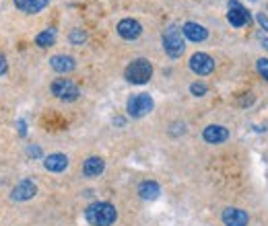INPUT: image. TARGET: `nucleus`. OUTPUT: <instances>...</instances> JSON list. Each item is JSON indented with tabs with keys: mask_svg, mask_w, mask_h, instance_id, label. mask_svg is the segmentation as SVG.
Masks as SVG:
<instances>
[{
	"mask_svg": "<svg viewBox=\"0 0 268 226\" xmlns=\"http://www.w3.org/2000/svg\"><path fill=\"white\" fill-rule=\"evenodd\" d=\"M182 33H184L190 41H204V39L208 37V31H206L202 25H198V23H186V25L182 27Z\"/></svg>",
	"mask_w": 268,
	"mask_h": 226,
	"instance_id": "ddd939ff",
	"label": "nucleus"
},
{
	"mask_svg": "<svg viewBox=\"0 0 268 226\" xmlns=\"http://www.w3.org/2000/svg\"><path fill=\"white\" fill-rule=\"evenodd\" d=\"M85 218L91 226H111L118 218V212L111 204L107 201H97V204H91L87 210H85Z\"/></svg>",
	"mask_w": 268,
	"mask_h": 226,
	"instance_id": "f257e3e1",
	"label": "nucleus"
},
{
	"mask_svg": "<svg viewBox=\"0 0 268 226\" xmlns=\"http://www.w3.org/2000/svg\"><path fill=\"white\" fill-rule=\"evenodd\" d=\"M17 128H19V134H21V136H25V134H27V128H25V122H23V120H19Z\"/></svg>",
	"mask_w": 268,
	"mask_h": 226,
	"instance_id": "b1692460",
	"label": "nucleus"
},
{
	"mask_svg": "<svg viewBox=\"0 0 268 226\" xmlns=\"http://www.w3.org/2000/svg\"><path fill=\"white\" fill-rule=\"evenodd\" d=\"M52 93H54L60 101H74V99H79V95H81L79 86H76L72 80H68V78H58V80H54V82H52Z\"/></svg>",
	"mask_w": 268,
	"mask_h": 226,
	"instance_id": "39448f33",
	"label": "nucleus"
},
{
	"mask_svg": "<svg viewBox=\"0 0 268 226\" xmlns=\"http://www.w3.org/2000/svg\"><path fill=\"white\" fill-rule=\"evenodd\" d=\"M50 5V0H15V7L27 15H35Z\"/></svg>",
	"mask_w": 268,
	"mask_h": 226,
	"instance_id": "f8f14e48",
	"label": "nucleus"
},
{
	"mask_svg": "<svg viewBox=\"0 0 268 226\" xmlns=\"http://www.w3.org/2000/svg\"><path fill=\"white\" fill-rule=\"evenodd\" d=\"M258 23H260V27H262L264 31H268V17H266L264 13H260V15H258Z\"/></svg>",
	"mask_w": 268,
	"mask_h": 226,
	"instance_id": "4be33fe9",
	"label": "nucleus"
},
{
	"mask_svg": "<svg viewBox=\"0 0 268 226\" xmlns=\"http://www.w3.org/2000/svg\"><path fill=\"white\" fill-rule=\"evenodd\" d=\"M31 156H40L42 154V150H40V146H29V150H27Z\"/></svg>",
	"mask_w": 268,
	"mask_h": 226,
	"instance_id": "393cba45",
	"label": "nucleus"
},
{
	"mask_svg": "<svg viewBox=\"0 0 268 226\" xmlns=\"http://www.w3.org/2000/svg\"><path fill=\"white\" fill-rule=\"evenodd\" d=\"M153 107H155L153 99H151L149 95H145V93L132 95V97L128 99V103H126V109H128V116H130V118H145L147 113L153 111Z\"/></svg>",
	"mask_w": 268,
	"mask_h": 226,
	"instance_id": "20e7f679",
	"label": "nucleus"
},
{
	"mask_svg": "<svg viewBox=\"0 0 268 226\" xmlns=\"http://www.w3.org/2000/svg\"><path fill=\"white\" fill-rule=\"evenodd\" d=\"M190 91H192V95H194V97H202V95H206V91H208V88H206V84H204V82H194V84L190 86Z\"/></svg>",
	"mask_w": 268,
	"mask_h": 226,
	"instance_id": "aec40b11",
	"label": "nucleus"
},
{
	"mask_svg": "<svg viewBox=\"0 0 268 226\" xmlns=\"http://www.w3.org/2000/svg\"><path fill=\"white\" fill-rule=\"evenodd\" d=\"M247 214L239 208H227L223 212V222L225 226H247Z\"/></svg>",
	"mask_w": 268,
	"mask_h": 226,
	"instance_id": "1a4fd4ad",
	"label": "nucleus"
},
{
	"mask_svg": "<svg viewBox=\"0 0 268 226\" xmlns=\"http://www.w3.org/2000/svg\"><path fill=\"white\" fill-rule=\"evenodd\" d=\"M56 41V31L54 29H46V31H42L37 37H35V43L40 46V48H48V46H52Z\"/></svg>",
	"mask_w": 268,
	"mask_h": 226,
	"instance_id": "a211bd4d",
	"label": "nucleus"
},
{
	"mask_svg": "<svg viewBox=\"0 0 268 226\" xmlns=\"http://www.w3.org/2000/svg\"><path fill=\"white\" fill-rule=\"evenodd\" d=\"M118 33L124 39H137L143 33V25L139 21H134V19H122L118 23Z\"/></svg>",
	"mask_w": 268,
	"mask_h": 226,
	"instance_id": "6e6552de",
	"label": "nucleus"
},
{
	"mask_svg": "<svg viewBox=\"0 0 268 226\" xmlns=\"http://www.w3.org/2000/svg\"><path fill=\"white\" fill-rule=\"evenodd\" d=\"M258 72H260V74L268 80V60H264V58H262V60H258Z\"/></svg>",
	"mask_w": 268,
	"mask_h": 226,
	"instance_id": "412c9836",
	"label": "nucleus"
},
{
	"mask_svg": "<svg viewBox=\"0 0 268 226\" xmlns=\"http://www.w3.org/2000/svg\"><path fill=\"white\" fill-rule=\"evenodd\" d=\"M161 193V187L155 183V181H145L139 185V195L143 199H157Z\"/></svg>",
	"mask_w": 268,
	"mask_h": 226,
	"instance_id": "f3484780",
	"label": "nucleus"
},
{
	"mask_svg": "<svg viewBox=\"0 0 268 226\" xmlns=\"http://www.w3.org/2000/svg\"><path fill=\"white\" fill-rule=\"evenodd\" d=\"M37 193V187L31 183V181H21L15 189H13V199L15 201H27V199H31L33 195Z\"/></svg>",
	"mask_w": 268,
	"mask_h": 226,
	"instance_id": "9b49d317",
	"label": "nucleus"
},
{
	"mask_svg": "<svg viewBox=\"0 0 268 226\" xmlns=\"http://www.w3.org/2000/svg\"><path fill=\"white\" fill-rule=\"evenodd\" d=\"M229 23L233 27H243V25H250V13L237 3V0H229V15H227Z\"/></svg>",
	"mask_w": 268,
	"mask_h": 226,
	"instance_id": "0eeeda50",
	"label": "nucleus"
},
{
	"mask_svg": "<svg viewBox=\"0 0 268 226\" xmlns=\"http://www.w3.org/2000/svg\"><path fill=\"white\" fill-rule=\"evenodd\" d=\"M7 68H9V66H7V58H5L3 54H0V74H5Z\"/></svg>",
	"mask_w": 268,
	"mask_h": 226,
	"instance_id": "5701e85b",
	"label": "nucleus"
},
{
	"mask_svg": "<svg viewBox=\"0 0 268 226\" xmlns=\"http://www.w3.org/2000/svg\"><path fill=\"white\" fill-rule=\"evenodd\" d=\"M124 76H126V80L132 82V84H145V82H149L151 76H153V66H151L149 60L139 58V60H134V62L126 68Z\"/></svg>",
	"mask_w": 268,
	"mask_h": 226,
	"instance_id": "f03ea898",
	"label": "nucleus"
},
{
	"mask_svg": "<svg viewBox=\"0 0 268 226\" xmlns=\"http://www.w3.org/2000/svg\"><path fill=\"white\" fill-rule=\"evenodd\" d=\"M163 50L171 58H180L184 54L186 43H184V35H182L178 25H171V27L165 29V33H163Z\"/></svg>",
	"mask_w": 268,
	"mask_h": 226,
	"instance_id": "7ed1b4c3",
	"label": "nucleus"
},
{
	"mask_svg": "<svg viewBox=\"0 0 268 226\" xmlns=\"http://www.w3.org/2000/svg\"><path fill=\"white\" fill-rule=\"evenodd\" d=\"M190 68H192V72H196L198 76H206V74H210V72L215 70V60H213L208 54L198 52V54H194V56L190 58Z\"/></svg>",
	"mask_w": 268,
	"mask_h": 226,
	"instance_id": "423d86ee",
	"label": "nucleus"
},
{
	"mask_svg": "<svg viewBox=\"0 0 268 226\" xmlns=\"http://www.w3.org/2000/svg\"><path fill=\"white\" fill-rule=\"evenodd\" d=\"M103 169H105V163H103V159H99V156H91V159H87V161L83 163V173H85V177H99V175L103 173Z\"/></svg>",
	"mask_w": 268,
	"mask_h": 226,
	"instance_id": "4468645a",
	"label": "nucleus"
},
{
	"mask_svg": "<svg viewBox=\"0 0 268 226\" xmlns=\"http://www.w3.org/2000/svg\"><path fill=\"white\" fill-rule=\"evenodd\" d=\"M44 167L48 171H52V173H62L68 167V156L66 154H50L44 161Z\"/></svg>",
	"mask_w": 268,
	"mask_h": 226,
	"instance_id": "dca6fc26",
	"label": "nucleus"
},
{
	"mask_svg": "<svg viewBox=\"0 0 268 226\" xmlns=\"http://www.w3.org/2000/svg\"><path fill=\"white\" fill-rule=\"evenodd\" d=\"M264 48H266V50H268V39H264Z\"/></svg>",
	"mask_w": 268,
	"mask_h": 226,
	"instance_id": "a878e982",
	"label": "nucleus"
},
{
	"mask_svg": "<svg viewBox=\"0 0 268 226\" xmlns=\"http://www.w3.org/2000/svg\"><path fill=\"white\" fill-rule=\"evenodd\" d=\"M50 66L56 70V72H70L74 70V58L72 56H66V54H60V56H54L50 60Z\"/></svg>",
	"mask_w": 268,
	"mask_h": 226,
	"instance_id": "2eb2a0df",
	"label": "nucleus"
},
{
	"mask_svg": "<svg viewBox=\"0 0 268 226\" xmlns=\"http://www.w3.org/2000/svg\"><path fill=\"white\" fill-rule=\"evenodd\" d=\"M85 39H87V33H85L83 29H74V31L70 33V41H72L74 46H81Z\"/></svg>",
	"mask_w": 268,
	"mask_h": 226,
	"instance_id": "6ab92c4d",
	"label": "nucleus"
},
{
	"mask_svg": "<svg viewBox=\"0 0 268 226\" xmlns=\"http://www.w3.org/2000/svg\"><path fill=\"white\" fill-rule=\"evenodd\" d=\"M202 136H204V140L208 144H221V142H225L229 138V130L223 128V126H208V128H204Z\"/></svg>",
	"mask_w": 268,
	"mask_h": 226,
	"instance_id": "9d476101",
	"label": "nucleus"
}]
</instances>
